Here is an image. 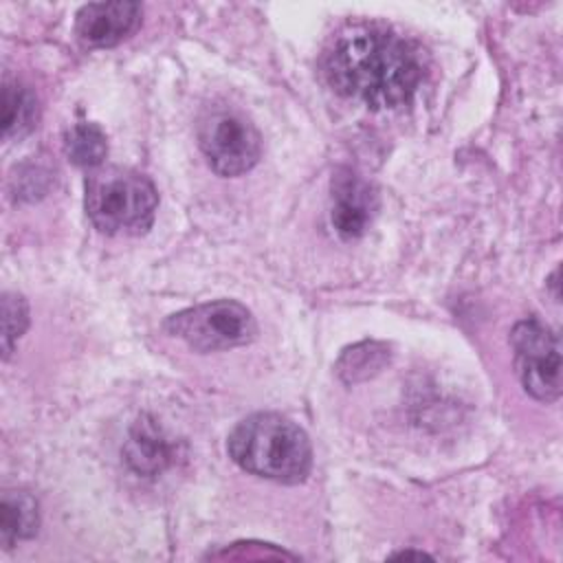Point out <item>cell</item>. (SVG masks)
<instances>
[{
	"mask_svg": "<svg viewBox=\"0 0 563 563\" xmlns=\"http://www.w3.org/2000/svg\"><path fill=\"white\" fill-rule=\"evenodd\" d=\"M323 73L341 97L372 110H391L416 95L422 62L409 40L380 26H352L328 48Z\"/></svg>",
	"mask_w": 563,
	"mask_h": 563,
	"instance_id": "obj_1",
	"label": "cell"
},
{
	"mask_svg": "<svg viewBox=\"0 0 563 563\" xmlns=\"http://www.w3.org/2000/svg\"><path fill=\"white\" fill-rule=\"evenodd\" d=\"M231 460L264 479L297 484L312 466L306 431L279 413H253L235 424L227 442Z\"/></svg>",
	"mask_w": 563,
	"mask_h": 563,
	"instance_id": "obj_2",
	"label": "cell"
},
{
	"mask_svg": "<svg viewBox=\"0 0 563 563\" xmlns=\"http://www.w3.org/2000/svg\"><path fill=\"white\" fill-rule=\"evenodd\" d=\"M158 207L156 187L132 169L99 167L86 178V213L108 235L145 233Z\"/></svg>",
	"mask_w": 563,
	"mask_h": 563,
	"instance_id": "obj_3",
	"label": "cell"
},
{
	"mask_svg": "<svg viewBox=\"0 0 563 563\" xmlns=\"http://www.w3.org/2000/svg\"><path fill=\"white\" fill-rule=\"evenodd\" d=\"M165 330L194 352L207 354L251 343L257 336V321L240 301L218 299L172 314Z\"/></svg>",
	"mask_w": 563,
	"mask_h": 563,
	"instance_id": "obj_4",
	"label": "cell"
},
{
	"mask_svg": "<svg viewBox=\"0 0 563 563\" xmlns=\"http://www.w3.org/2000/svg\"><path fill=\"white\" fill-rule=\"evenodd\" d=\"M198 145L218 176H240L253 169L262 156V136L240 110L209 108L198 123Z\"/></svg>",
	"mask_w": 563,
	"mask_h": 563,
	"instance_id": "obj_5",
	"label": "cell"
},
{
	"mask_svg": "<svg viewBox=\"0 0 563 563\" xmlns=\"http://www.w3.org/2000/svg\"><path fill=\"white\" fill-rule=\"evenodd\" d=\"M510 343L515 350L517 376L523 389L537 400H556L561 394L559 334L537 319H526L512 328Z\"/></svg>",
	"mask_w": 563,
	"mask_h": 563,
	"instance_id": "obj_6",
	"label": "cell"
},
{
	"mask_svg": "<svg viewBox=\"0 0 563 563\" xmlns=\"http://www.w3.org/2000/svg\"><path fill=\"white\" fill-rule=\"evenodd\" d=\"M141 15L143 7L139 2H90L77 11L75 33L88 46H117L139 29Z\"/></svg>",
	"mask_w": 563,
	"mask_h": 563,
	"instance_id": "obj_7",
	"label": "cell"
},
{
	"mask_svg": "<svg viewBox=\"0 0 563 563\" xmlns=\"http://www.w3.org/2000/svg\"><path fill=\"white\" fill-rule=\"evenodd\" d=\"M378 209V196L374 187L354 174L343 169L332 178V211L330 220L336 233L345 240L363 235Z\"/></svg>",
	"mask_w": 563,
	"mask_h": 563,
	"instance_id": "obj_8",
	"label": "cell"
},
{
	"mask_svg": "<svg viewBox=\"0 0 563 563\" xmlns=\"http://www.w3.org/2000/svg\"><path fill=\"white\" fill-rule=\"evenodd\" d=\"M123 453L128 464L141 475H156L172 460L169 442L163 438L161 429L145 418L136 420L132 427Z\"/></svg>",
	"mask_w": 563,
	"mask_h": 563,
	"instance_id": "obj_9",
	"label": "cell"
},
{
	"mask_svg": "<svg viewBox=\"0 0 563 563\" xmlns=\"http://www.w3.org/2000/svg\"><path fill=\"white\" fill-rule=\"evenodd\" d=\"M40 108L35 95L18 79L4 77L2 84V136L22 139L37 125Z\"/></svg>",
	"mask_w": 563,
	"mask_h": 563,
	"instance_id": "obj_10",
	"label": "cell"
},
{
	"mask_svg": "<svg viewBox=\"0 0 563 563\" xmlns=\"http://www.w3.org/2000/svg\"><path fill=\"white\" fill-rule=\"evenodd\" d=\"M40 512L37 501L24 490H7L0 501V541L11 548L20 539H29L37 532Z\"/></svg>",
	"mask_w": 563,
	"mask_h": 563,
	"instance_id": "obj_11",
	"label": "cell"
},
{
	"mask_svg": "<svg viewBox=\"0 0 563 563\" xmlns=\"http://www.w3.org/2000/svg\"><path fill=\"white\" fill-rule=\"evenodd\" d=\"M64 152L70 163L95 169L108 156V139L95 123H75L64 134Z\"/></svg>",
	"mask_w": 563,
	"mask_h": 563,
	"instance_id": "obj_12",
	"label": "cell"
},
{
	"mask_svg": "<svg viewBox=\"0 0 563 563\" xmlns=\"http://www.w3.org/2000/svg\"><path fill=\"white\" fill-rule=\"evenodd\" d=\"M385 363V347L378 343H361L352 350H345V354L339 361V372L345 380H358L369 376V372L380 369Z\"/></svg>",
	"mask_w": 563,
	"mask_h": 563,
	"instance_id": "obj_13",
	"label": "cell"
},
{
	"mask_svg": "<svg viewBox=\"0 0 563 563\" xmlns=\"http://www.w3.org/2000/svg\"><path fill=\"white\" fill-rule=\"evenodd\" d=\"M29 325V308L24 297L4 292L2 295V350L4 358H9L15 339L22 336V332Z\"/></svg>",
	"mask_w": 563,
	"mask_h": 563,
	"instance_id": "obj_14",
	"label": "cell"
}]
</instances>
